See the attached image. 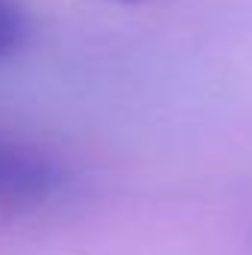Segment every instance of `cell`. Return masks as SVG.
I'll return each instance as SVG.
<instances>
[{
    "label": "cell",
    "mask_w": 252,
    "mask_h": 255,
    "mask_svg": "<svg viewBox=\"0 0 252 255\" xmlns=\"http://www.w3.org/2000/svg\"><path fill=\"white\" fill-rule=\"evenodd\" d=\"M63 184V169L51 157L0 136V205H36Z\"/></svg>",
    "instance_id": "cell-1"
},
{
    "label": "cell",
    "mask_w": 252,
    "mask_h": 255,
    "mask_svg": "<svg viewBox=\"0 0 252 255\" xmlns=\"http://www.w3.org/2000/svg\"><path fill=\"white\" fill-rule=\"evenodd\" d=\"M27 33V18L24 9L15 0H0V57L15 51Z\"/></svg>",
    "instance_id": "cell-2"
}]
</instances>
